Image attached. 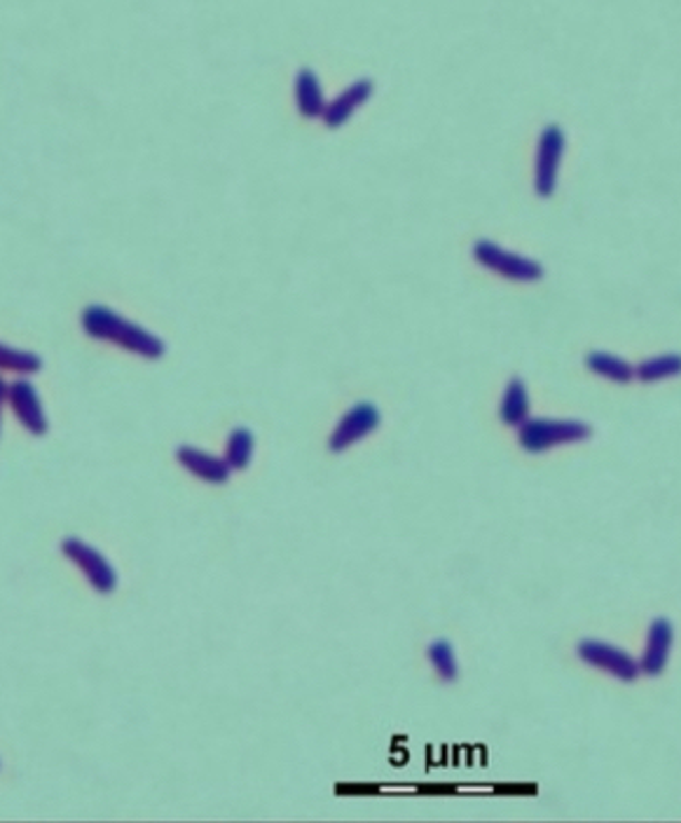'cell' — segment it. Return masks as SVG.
<instances>
[{
  "label": "cell",
  "mask_w": 681,
  "mask_h": 823,
  "mask_svg": "<svg viewBox=\"0 0 681 823\" xmlns=\"http://www.w3.org/2000/svg\"><path fill=\"white\" fill-rule=\"evenodd\" d=\"M585 366L592 374H598L613 383H630L634 378V368L625 359L611 355V353H602V350L590 353L585 357Z\"/></svg>",
  "instance_id": "5bb4252c"
},
{
  "label": "cell",
  "mask_w": 681,
  "mask_h": 823,
  "mask_svg": "<svg viewBox=\"0 0 681 823\" xmlns=\"http://www.w3.org/2000/svg\"><path fill=\"white\" fill-rule=\"evenodd\" d=\"M679 371H681L679 355H663V357H653V359L642 361L634 368V376L644 383H655V380L672 378Z\"/></svg>",
  "instance_id": "e0dca14e"
},
{
  "label": "cell",
  "mask_w": 681,
  "mask_h": 823,
  "mask_svg": "<svg viewBox=\"0 0 681 823\" xmlns=\"http://www.w3.org/2000/svg\"><path fill=\"white\" fill-rule=\"evenodd\" d=\"M372 88H375L372 80L363 78V80H357L354 85H349V88L340 97H336L333 101H326V108L321 113L326 127L340 129L342 125H347V120L354 116L359 108L372 97Z\"/></svg>",
  "instance_id": "9c48e42d"
},
{
  "label": "cell",
  "mask_w": 681,
  "mask_h": 823,
  "mask_svg": "<svg viewBox=\"0 0 681 823\" xmlns=\"http://www.w3.org/2000/svg\"><path fill=\"white\" fill-rule=\"evenodd\" d=\"M42 368V359L36 353L10 348V345L0 343V371L17 374V376H31L38 374Z\"/></svg>",
  "instance_id": "2e32d148"
},
{
  "label": "cell",
  "mask_w": 681,
  "mask_h": 823,
  "mask_svg": "<svg viewBox=\"0 0 681 823\" xmlns=\"http://www.w3.org/2000/svg\"><path fill=\"white\" fill-rule=\"evenodd\" d=\"M296 101H298V111L302 118L314 120L321 118L323 108H326V97L321 80L312 69H302L296 78Z\"/></svg>",
  "instance_id": "7c38bea8"
},
{
  "label": "cell",
  "mask_w": 681,
  "mask_h": 823,
  "mask_svg": "<svg viewBox=\"0 0 681 823\" xmlns=\"http://www.w3.org/2000/svg\"><path fill=\"white\" fill-rule=\"evenodd\" d=\"M253 450H256V437L249 427H237L232 429V435L226 446V463L230 469H247L253 460Z\"/></svg>",
  "instance_id": "9a60e30c"
},
{
  "label": "cell",
  "mask_w": 681,
  "mask_h": 823,
  "mask_svg": "<svg viewBox=\"0 0 681 823\" xmlns=\"http://www.w3.org/2000/svg\"><path fill=\"white\" fill-rule=\"evenodd\" d=\"M429 660H431L433 668L438 671V676H441L443 681H454L457 678L459 666H457V657H454V647L448 641H435L429 647Z\"/></svg>",
  "instance_id": "ac0fdd59"
},
{
  "label": "cell",
  "mask_w": 681,
  "mask_h": 823,
  "mask_svg": "<svg viewBox=\"0 0 681 823\" xmlns=\"http://www.w3.org/2000/svg\"><path fill=\"white\" fill-rule=\"evenodd\" d=\"M672 643H674L672 624L668 619H663V617L661 619H653L651 629H649V641H647L644 657H642V664H640V668L644 671V674H649V676L663 674L665 666H668V660H670Z\"/></svg>",
  "instance_id": "8fae6325"
},
{
  "label": "cell",
  "mask_w": 681,
  "mask_h": 823,
  "mask_svg": "<svg viewBox=\"0 0 681 823\" xmlns=\"http://www.w3.org/2000/svg\"><path fill=\"white\" fill-rule=\"evenodd\" d=\"M380 420H382V416H380V408L375 404L361 401L357 406H351L344 414V418L338 423L328 446H331V450L340 453V450L349 448L351 444L365 439L370 432H375L380 427Z\"/></svg>",
  "instance_id": "52a82bcc"
},
{
  "label": "cell",
  "mask_w": 681,
  "mask_h": 823,
  "mask_svg": "<svg viewBox=\"0 0 681 823\" xmlns=\"http://www.w3.org/2000/svg\"><path fill=\"white\" fill-rule=\"evenodd\" d=\"M8 404V383L0 378V420H3V406Z\"/></svg>",
  "instance_id": "d6986e66"
},
{
  "label": "cell",
  "mask_w": 681,
  "mask_h": 823,
  "mask_svg": "<svg viewBox=\"0 0 681 823\" xmlns=\"http://www.w3.org/2000/svg\"><path fill=\"white\" fill-rule=\"evenodd\" d=\"M564 148H567V137L562 132V127L548 125L539 137L537 171H534V188L541 198H551L558 188L560 162L564 156Z\"/></svg>",
  "instance_id": "5b68a950"
},
{
  "label": "cell",
  "mask_w": 681,
  "mask_h": 823,
  "mask_svg": "<svg viewBox=\"0 0 681 823\" xmlns=\"http://www.w3.org/2000/svg\"><path fill=\"white\" fill-rule=\"evenodd\" d=\"M499 416L511 427H520L527 418H530V395H527V387L520 378H513L509 383L507 395L501 399Z\"/></svg>",
  "instance_id": "4fadbf2b"
},
{
  "label": "cell",
  "mask_w": 681,
  "mask_h": 823,
  "mask_svg": "<svg viewBox=\"0 0 681 823\" xmlns=\"http://www.w3.org/2000/svg\"><path fill=\"white\" fill-rule=\"evenodd\" d=\"M176 460H179L190 474L207 484H226L230 479V467L223 458H216L211 453H204L194 446H179L176 448Z\"/></svg>",
  "instance_id": "30bf717a"
},
{
  "label": "cell",
  "mask_w": 681,
  "mask_h": 823,
  "mask_svg": "<svg viewBox=\"0 0 681 823\" xmlns=\"http://www.w3.org/2000/svg\"><path fill=\"white\" fill-rule=\"evenodd\" d=\"M80 324L82 331L90 338L113 343L118 348L134 353L143 359H160L167 353V345L162 338L106 306H87L80 315Z\"/></svg>",
  "instance_id": "6da1fadb"
},
{
  "label": "cell",
  "mask_w": 681,
  "mask_h": 823,
  "mask_svg": "<svg viewBox=\"0 0 681 823\" xmlns=\"http://www.w3.org/2000/svg\"><path fill=\"white\" fill-rule=\"evenodd\" d=\"M61 554L82 571L92 589L99 594H113L118 587V573L101 552L92 545H87L80 537H63Z\"/></svg>",
  "instance_id": "3957f363"
},
{
  "label": "cell",
  "mask_w": 681,
  "mask_h": 823,
  "mask_svg": "<svg viewBox=\"0 0 681 823\" xmlns=\"http://www.w3.org/2000/svg\"><path fill=\"white\" fill-rule=\"evenodd\" d=\"M8 404L12 408V414L17 420L24 425L27 432H31L33 437L48 435L50 423L46 416V408H42L38 389L31 380L19 378L8 385Z\"/></svg>",
  "instance_id": "8992f818"
},
{
  "label": "cell",
  "mask_w": 681,
  "mask_h": 823,
  "mask_svg": "<svg viewBox=\"0 0 681 823\" xmlns=\"http://www.w3.org/2000/svg\"><path fill=\"white\" fill-rule=\"evenodd\" d=\"M473 258L482 268L513 281H537L543 277V268L532 258L503 249L492 240H478L473 245Z\"/></svg>",
  "instance_id": "277c9868"
},
{
  "label": "cell",
  "mask_w": 681,
  "mask_h": 823,
  "mask_svg": "<svg viewBox=\"0 0 681 823\" xmlns=\"http://www.w3.org/2000/svg\"><path fill=\"white\" fill-rule=\"evenodd\" d=\"M592 427L581 420H551V418H527L520 425V444L524 450L541 453L560 444L585 442Z\"/></svg>",
  "instance_id": "7a4b0ae2"
},
{
  "label": "cell",
  "mask_w": 681,
  "mask_h": 823,
  "mask_svg": "<svg viewBox=\"0 0 681 823\" xmlns=\"http://www.w3.org/2000/svg\"><path fill=\"white\" fill-rule=\"evenodd\" d=\"M579 655L585 664L604 668L611 676H617L621 681H634L637 674H640V664L617 645H609L602 641H583L579 645Z\"/></svg>",
  "instance_id": "ba28073f"
}]
</instances>
